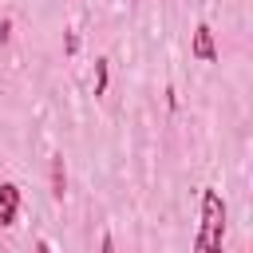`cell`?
Listing matches in <instances>:
<instances>
[{
  "label": "cell",
  "instance_id": "8992f818",
  "mask_svg": "<svg viewBox=\"0 0 253 253\" xmlns=\"http://www.w3.org/2000/svg\"><path fill=\"white\" fill-rule=\"evenodd\" d=\"M99 253H115V237H111V233H103V241H99Z\"/></svg>",
  "mask_w": 253,
  "mask_h": 253
},
{
  "label": "cell",
  "instance_id": "277c9868",
  "mask_svg": "<svg viewBox=\"0 0 253 253\" xmlns=\"http://www.w3.org/2000/svg\"><path fill=\"white\" fill-rule=\"evenodd\" d=\"M63 186H67V174H63V158L55 154V158H51V198H63V194H67Z\"/></svg>",
  "mask_w": 253,
  "mask_h": 253
},
{
  "label": "cell",
  "instance_id": "3957f363",
  "mask_svg": "<svg viewBox=\"0 0 253 253\" xmlns=\"http://www.w3.org/2000/svg\"><path fill=\"white\" fill-rule=\"evenodd\" d=\"M190 55L202 59V63H217V43H213V28H210V24H198V28H194Z\"/></svg>",
  "mask_w": 253,
  "mask_h": 253
},
{
  "label": "cell",
  "instance_id": "6da1fadb",
  "mask_svg": "<svg viewBox=\"0 0 253 253\" xmlns=\"http://www.w3.org/2000/svg\"><path fill=\"white\" fill-rule=\"evenodd\" d=\"M225 202L213 186L202 190V206H198V233H194V253H221L225 245Z\"/></svg>",
  "mask_w": 253,
  "mask_h": 253
},
{
  "label": "cell",
  "instance_id": "7a4b0ae2",
  "mask_svg": "<svg viewBox=\"0 0 253 253\" xmlns=\"http://www.w3.org/2000/svg\"><path fill=\"white\" fill-rule=\"evenodd\" d=\"M20 202H24L20 186H16V182H0V229H12V225H16Z\"/></svg>",
  "mask_w": 253,
  "mask_h": 253
},
{
  "label": "cell",
  "instance_id": "5b68a950",
  "mask_svg": "<svg viewBox=\"0 0 253 253\" xmlns=\"http://www.w3.org/2000/svg\"><path fill=\"white\" fill-rule=\"evenodd\" d=\"M107 91V59H95V95Z\"/></svg>",
  "mask_w": 253,
  "mask_h": 253
},
{
  "label": "cell",
  "instance_id": "52a82bcc",
  "mask_svg": "<svg viewBox=\"0 0 253 253\" xmlns=\"http://www.w3.org/2000/svg\"><path fill=\"white\" fill-rule=\"evenodd\" d=\"M36 253H55V249H51V241H36Z\"/></svg>",
  "mask_w": 253,
  "mask_h": 253
}]
</instances>
